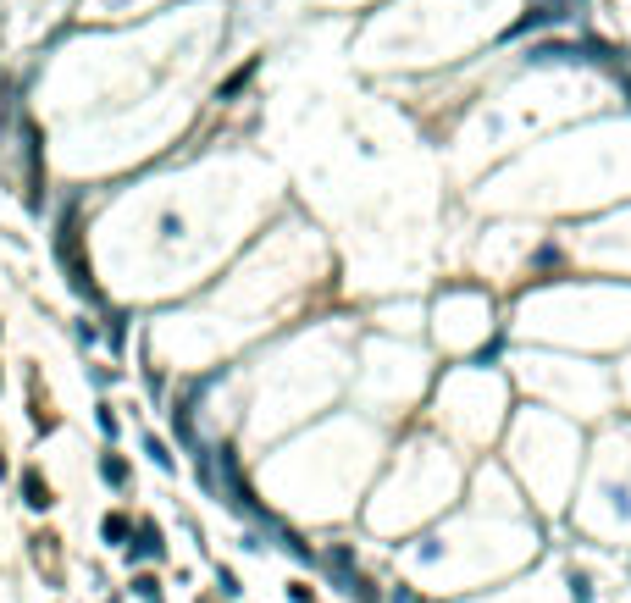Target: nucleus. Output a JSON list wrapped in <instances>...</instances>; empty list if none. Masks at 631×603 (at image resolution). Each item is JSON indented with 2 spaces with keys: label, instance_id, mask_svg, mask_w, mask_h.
<instances>
[{
  "label": "nucleus",
  "instance_id": "1",
  "mask_svg": "<svg viewBox=\"0 0 631 603\" xmlns=\"http://www.w3.org/2000/svg\"><path fill=\"white\" fill-rule=\"evenodd\" d=\"M56 255H61V266H67L72 288H78V294H84V299H100L95 277H89V261H84V249H78V222H72V216H61V238H56Z\"/></svg>",
  "mask_w": 631,
  "mask_h": 603
},
{
  "label": "nucleus",
  "instance_id": "2",
  "mask_svg": "<svg viewBox=\"0 0 631 603\" xmlns=\"http://www.w3.org/2000/svg\"><path fill=\"white\" fill-rule=\"evenodd\" d=\"M122 554H128V565H150V559L167 554V543H161V532L144 521V526H133V537H128V548H122Z\"/></svg>",
  "mask_w": 631,
  "mask_h": 603
},
{
  "label": "nucleus",
  "instance_id": "3",
  "mask_svg": "<svg viewBox=\"0 0 631 603\" xmlns=\"http://www.w3.org/2000/svg\"><path fill=\"white\" fill-rule=\"evenodd\" d=\"M322 565H327V576L338 581V592H349V587H355V581H360V570H355V554H349L344 543H333V548H327V554H322Z\"/></svg>",
  "mask_w": 631,
  "mask_h": 603
},
{
  "label": "nucleus",
  "instance_id": "4",
  "mask_svg": "<svg viewBox=\"0 0 631 603\" xmlns=\"http://www.w3.org/2000/svg\"><path fill=\"white\" fill-rule=\"evenodd\" d=\"M23 504H28V509H39V515H45V509L56 504V493H50V482H45V476L34 471V465H28V471H23Z\"/></svg>",
  "mask_w": 631,
  "mask_h": 603
},
{
  "label": "nucleus",
  "instance_id": "5",
  "mask_svg": "<svg viewBox=\"0 0 631 603\" xmlns=\"http://www.w3.org/2000/svg\"><path fill=\"white\" fill-rule=\"evenodd\" d=\"M532 61L548 67V61H587V56H582V45H571V39H543V45L532 50Z\"/></svg>",
  "mask_w": 631,
  "mask_h": 603
},
{
  "label": "nucleus",
  "instance_id": "6",
  "mask_svg": "<svg viewBox=\"0 0 631 603\" xmlns=\"http://www.w3.org/2000/svg\"><path fill=\"white\" fill-rule=\"evenodd\" d=\"M100 482H106V487H128V482H133L128 460H122L117 449H106V454H100Z\"/></svg>",
  "mask_w": 631,
  "mask_h": 603
},
{
  "label": "nucleus",
  "instance_id": "7",
  "mask_svg": "<svg viewBox=\"0 0 631 603\" xmlns=\"http://www.w3.org/2000/svg\"><path fill=\"white\" fill-rule=\"evenodd\" d=\"M100 537H106L111 548H128V537H133V521H128V515H106V521H100Z\"/></svg>",
  "mask_w": 631,
  "mask_h": 603
},
{
  "label": "nucleus",
  "instance_id": "8",
  "mask_svg": "<svg viewBox=\"0 0 631 603\" xmlns=\"http://www.w3.org/2000/svg\"><path fill=\"white\" fill-rule=\"evenodd\" d=\"M554 17H565V12H548V6H532V12L521 17V23H510V39H521V34H532V28L554 23Z\"/></svg>",
  "mask_w": 631,
  "mask_h": 603
},
{
  "label": "nucleus",
  "instance_id": "9",
  "mask_svg": "<svg viewBox=\"0 0 631 603\" xmlns=\"http://www.w3.org/2000/svg\"><path fill=\"white\" fill-rule=\"evenodd\" d=\"M144 454H150V460L161 465V471H172V454H167V443L155 438V432H150V438H144Z\"/></svg>",
  "mask_w": 631,
  "mask_h": 603
},
{
  "label": "nucleus",
  "instance_id": "10",
  "mask_svg": "<svg viewBox=\"0 0 631 603\" xmlns=\"http://www.w3.org/2000/svg\"><path fill=\"white\" fill-rule=\"evenodd\" d=\"M106 338H111V349H122V338H128V316H111L106 321Z\"/></svg>",
  "mask_w": 631,
  "mask_h": 603
},
{
  "label": "nucleus",
  "instance_id": "11",
  "mask_svg": "<svg viewBox=\"0 0 631 603\" xmlns=\"http://www.w3.org/2000/svg\"><path fill=\"white\" fill-rule=\"evenodd\" d=\"M133 598H144V603H161V598H155V576H133Z\"/></svg>",
  "mask_w": 631,
  "mask_h": 603
},
{
  "label": "nucleus",
  "instance_id": "12",
  "mask_svg": "<svg viewBox=\"0 0 631 603\" xmlns=\"http://www.w3.org/2000/svg\"><path fill=\"white\" fill-rule=\"evenodd\" d=\"M250 72H255V67H244V72H233V78H227V83H222V100H233V95H239L244 83H250Z\"/></svg>",
  "mask_w": 631,
  "mask_h": 603
},
{
  "label": "nucleus",
  "instance_id": "13",
  "mask_svg": "<svg viewBox=\"0 0 631 603\" xmlns=\"http://www.w3.org/2000/svg\"><path fill=\"white\" fill-rule=\"evenodd\" d=\"M95 421H100V432H106V438H117V432H122V426H117V415H111V404H100V415H95Z\"/></svg>",
  "mask_w": 631,
  "mask_h": 603
},
{
  "label": "nucleus",
  "instance_id": "14",
  "mask_svg": "<svg viewBox=\"0 0 631 603\" xmlns=\"http://www.w3.org/2000/svg\"><path fill=\"white\" fill-rule=\"evenodd\" d=\"M216 581H222V598H239V576L233 570H216Z\"/></svg>",
  "mask_w": 631,
  "mask_h": 603
},
{
  "label": "nucleus",
  "instance_id": "15",
  "mask_svg": "<svg viewBox=\"0 0 631 603\" xmlns=\"http://www.w3.org/2000/svg\"><path fill=\"white\" fill-rule=\"evenodd\" d=\"M571 592H576V603H587V598H593V587H587V576H582V570L571 576Z\"/></svg>",
  "mask_w": 631,
  "mask_h": 603
},
{
  "label": "nucleus",
  "instance_id": "16",
  "mask_svg": "<svg viewBox=\"0 0 631 603\" xmlns=\"http://www.w3.org/2000/svg\"><path fill=\"white\" fill-rule=\"evenodd\" d=\"M6 471H12V465H6V454H0V476H6Z\"/></svg>",
  "mask_w": 631,
  "mask_h": 603
},
{
  "label": "nucleus",
  "instance_id": "17",
  "mask_svg": "<svg viewBox=\"0 0 631 603\" xmlns=\"http://www.w3.org/2000/svg\"><path fill=\"white\" fill-rule=\"evenodd\" d=\"M200 603H211V598H200Z\"/></svg>",
  "mask_w": 631,
  "mask_h": 603
}]
</instances>
